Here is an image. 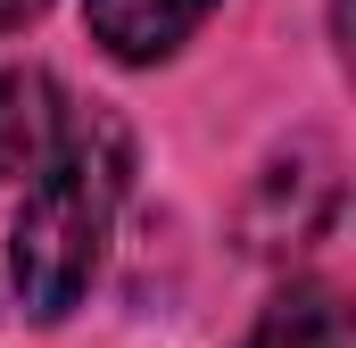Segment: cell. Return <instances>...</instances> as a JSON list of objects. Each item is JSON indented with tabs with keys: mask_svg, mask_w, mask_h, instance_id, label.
<instances>
[{
	"mask_svg": "<svg viewBox=\"0 0 356 348\" xmlns=\"http://www.w3.org/2000/svg\"><path fill=\"white\" fill-rule=\"evenodd\" d=\"M124 174H133L124 125L116 116H67V141L50 150V166L33 174V191L8 224V274H17L25 315L58 324L91 290L116 199H124Z\"/></svg>",
	"mask_w": 356,
	"mask_h": 348,
	"instance_id": "1",
	"label": "cell"
},
{
	"mask_svg": "<svg viewBox=\"0 0 356 348\" xmlns=\"http://www.w3.org/2000/svg\"><path fill=\"white\" fill-rule=\"evenodd\" d=\"M67 141V100L42 67H0V174H42Z\"/></svg>",
	"mask_w": 356,
	"mask_h": 348,
	"instance_id": "2",
	"label": "cell"
},
{
	"mask_svg": "<svg viewBox=\"0 0 356 348\" xmlns=\"http://www.w3.org/2000/svg\"><path fill=\"white\" fill-rule=\"evenodd\" d=\"M83 8H91V33L124 67H158V58H175L182 42L207 25L216 0H83Z\"/></svg>",
	"mask_w": 356,
	"mask_h": 348,
	"instance_id": "3",
	"label": "cell"
},
{
	"mask_svg": "<svg viewBox=\"0 0 356 348\" xmlns=\"http://www.w3.org/2000/svg\"><path fill=\"white\" fill-rule=\"evenodd\" d=\"M249 348H348V307H340V290H323V282H290L266 315H257Z\"/></svg>",
	"mask_w": 356,
	"mask_h": 348,
	"instance_id": "4",
	"label": "cell"
},
{
	"mask_svg": "<svg viewBox=\"0 0 356 348\" xmlns=\"http://www.w3.org/2000/svg\"><path fill=\"white\" fill-rule=\"evenodd\" d=\"M42 8H50V0H0V33H8V25H33Z\"/></svg>",
	"mask_w": 356,
	"mask_h": 348,
	"instance_id": "5",
	"label": "cell"
}]
</instances>
